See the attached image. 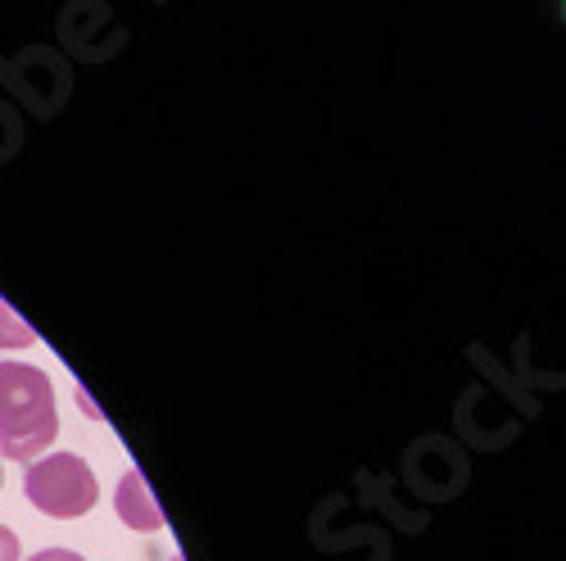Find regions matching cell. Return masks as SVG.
Masks as SVG:
<instances>
[{
  "label": "cell",
  "mask_w": 566,
  "mask_h": 561,
  "mask_svg": "<svg viewBox=\"0 0 566 561\" xmlns=\"http://www.w3.org/2000/svg\"><path fill=\"white\" fill-rule=\"evenodd\" d=\"M60 435L55 390L41 367L0 362V453L10 462H36Z\"/></svg>",
  "instance_id": "cell-1"
},
{
  "label": "cell",
  "mask_w": 566,
  "mask_h": 561,
  "mask_svg": "<svg viewBox=\"0 0 566 561\" xmlns=\"http://www.w3.org/2000/svg\"><path fill=\"white\" fill-rule=\"evenodd\" d=\"M23 494L36 511H45V517H55V521L86 517V511L101 502L96 472H91L77 453H45V457L28 462Z\"/></svg>",
  "instance_id": "cell-2"
},
{
  "label": "cell",
  "mask_w": 566,
  "mask_h": 561,
  "mask_svg": "<svg viewBox=\"0 0 566 561\" xmlns=\"http://www.w3.org/2000/svg\"><path fill=\"white\" fill-rule=\"evenodd\" d=\"M114 502H118V517H123V526H132V530H140V534H155V530H164V511H159V502L150 498V485H146V476L132 472L118 480V494H114Z\"/></svg>",
  "instance_id": "cell-3"
},
{
  "label": "cell",
  "mask_w": 566,
  "mask_h": 561,
  "mask_svg": "<svg viewBox=\"0 0 566 561\" xmlns=\"http://www.w3.org/2000/svg\"><path fill=\"white\" fill-rule=\"evenodd\" d=\"M28 345H36V331L23 317H14V308L0 299V349H28Z\"/></svg>",
  "instance_id": "cell-4"
},
{
  "label": "cell",
  "mask_w": 566,
  "mask_h": 561,
  "mask_svg": "<svg viewBox=\"0 0 566 561\" xmlns=\"http://www.w3.org/2000/svg\"><path fill=\"white\" fill-rule=\"evenodd\" d=\"M28 561H86V557L73 552V548H45V552H32Z\"/></svg>",
  "instance_id": "cell-5"
},
{
  "label": "cell",
  "mask_w": 566,
  "mask_h": 561,
  "mask_svg": "<svg viewBox=\"0 0 566 561\" xmlns=\"http://www.w3.org/2000/svg\"><path fill=\"white\" fill-rule=\"evenodd\" d=\"M0 561H19V539L10 526H0Z\"/></svg>",
  "instance_id": "cell-6"
}]
</instances>
